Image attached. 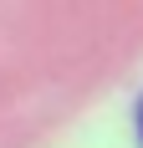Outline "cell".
<instances>
[{
    "label": "cell",
    "mask_w": 143,
    "mask_h": 148,
    "mask_svg": "<svg viewBox=\"0 0 143 148\" xmlns=\"http://www.w3.org/2000/svg\"><path fill=\"white\" fill-rule=\"evenodd\" d=\"M138 138H143V102H138Z\"/></svg>",
    "instance_id": "obj_1"
}]
</instances>
